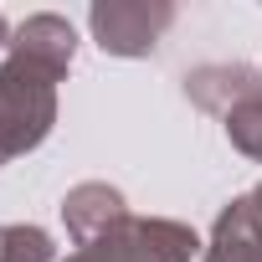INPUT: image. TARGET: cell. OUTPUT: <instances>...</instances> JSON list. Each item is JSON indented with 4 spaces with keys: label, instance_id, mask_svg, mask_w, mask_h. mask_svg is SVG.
Instances as JSON below:
<instances>
[{
    "label": "cell",
    "instance_id": "3",
    "mask_svg": "<svg viewBox=\"0 0 262 262\" xmlns=\"http://www.w3.org/2000/svg\"><path fill=\"white\" fill-rule=\"evenodd\" d=\"M88 26L108 57H149L160 36L175 26L170 0H98L88 11Z\"/></svg>",
    "mask_w": 262,
    "mask_h": 262
},
{
    "label": "cell",
    "instance_id": "7",
    "mask_svg": "<svg viewBox=\"0 0 262 262\" xmlns=\"http://www.w3.org/2000/svg\"><path fill=\"white\" fill-rule=\"evenodd\" d=\"M201 262H262V226H257L247 195H236L216 216V231H211V247Z\"/></svg>",
    "mask_w": 262,
    "mask_h": 262
},
{
    "label": "cell",
    "instance_id": "2",
    "mask_svg": "<svg viewBox=\"0 0 262 262\" xmlns=\"http://www.w3.org/2000/svg\"><path fill=\"white\" fill-rule=\"evenodd\" d=\"M201 252V236L180 221H139L123 216L118 226H108L103 236L82 242L67 262H190Z\"/></svg>",
    "mask_w": 262,
    "mask_h": 262
},
{
    "label": "cell",
    "instance_id": "5",
    "mask_svg": "<svg viewBox=\"0 0 262 262\" xmlns=\"http://www.w3.org/2000/svg\"><path fill=\"white\" fill-rule=\"evenodd\" d=\"M123 216H128L123 195H118L113 185H103V180H88V185L67 190V201H62V221H67V231H72L77 247L93 242V236H103V231L118 226Z\"/></svg>",
    "mask_w": 262,
    "mask_h": 262
},
{
    "label": "cell",
    "instance_id": "8",
    "mask_svg": "<svg viewBox=\"0 0 262 262\" xmlns=\"http://www.w3.org/2000/svg\"><path fill=\"white\" fill-rule=\"evenodd\" d=\"M0 262H52V236L41 226H0Z\"/></svg>",
    "mask_w": 262,
    "mask_h": 262
},
{
    "label": "cell",
    "instance_id": "4",
    "mask_svg": "<svg viewBox=\"0 0 262 262\" xmlns=\"http://www.w3.org/2000/svg\"><path fill=\"white\" fill-rule=\"evenodd\" d=\"M72 52H77V31H72V21H62V16H52V11L26 16V21L11 31V57H21V62L41 67V72H47V77H57V82L67 77Z\"/></svg>",
    "mask_w": 262,
    "mask_h": 262
},
{
    "label": "cell",
    "instance_id": "6",
    "mask_svg": "<svg viewBox=\"0 0 262 262\" xmlns=\"http://www.w3.org/2000/svg\"><path fill=\"white\" fill-rule=\"evenodd\" d=\"M185 93L201 103V108H211V113H231V108H242L247 98H257L262 93V82H257V72L252 67H226V62H211V67H195V72H185Z\"/></svg>",
    "mask_w": 262,
    "mask_h": 262
},
{
    "label": "cell",
    "instance_id": "1",
    "mask_svg": "<svg viewBox=\"0 0 262 262\" xmlns=\"http://www.w3.org/2000/svg\"><path fill=\"white\" fill-rule=\"evenodd\" d=\"M52 123H57V77H47L21 57H6L0 67V165L36 149L52 134Z\"/></svg>",
    "mask_w": 262,
    "mask_h": 262
},
{
    "label": "cell",
    "instance_id": "10",
    "mask_svg": "<svg viewBox=\"0 0 262 262\" xmlns=\"http://www.w3.org/2000/svg\"><path fill=\"white\" fill-rule=\"evenodd\" d=\"M0 47H11V26H6V16H0Z\"/></svg>",
    "mask_w": 262,
    "mask_h": 262
},
{
    "label": "cell",
    "instance_id": "9",
    "mask_svg": "<svg viewBox=\"0 0 262 262\" xmlns=\"http://www.w3.org/2000/svg\"><path fill=\"white\" fill-rule=\"evenodd\" d=\"M226 139H231L242 155L262 160V93H257V98H247L242 108H231V113H226Z\"/></svg>",
    "mask_w": 262,
    "mask_h": 262
}]
</instances>
